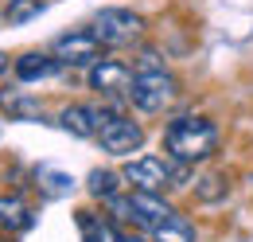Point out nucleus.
<instances>
[{
  "instance_id": "obj_1",
  "label": "nucleus",
  "mask_w": 253,
  "mask_h": 242,
  "mask_svg": "<svg viewBox=\"0 0 253 242\" xmlns=\"http://www.w3.org/2000/svg\"><path fill=\"white\" fill-rule=\"evenodd\" d=\"M218 145V129L214 121L207 118H175L164 133V149L175 164H195V160H207Z\"/></svg>"
},
{
  "instance_id": "obj_2",
  "label": "nucleus",
  "mask_w": 253,
  "mask_h": 242,
  "mask_svg": "<svg viewBox=\"0 0 253 242\" xmlns=\"http://www.w3.org/2000/svg\"><path fill=\"white\" fill-rule=\"evenodd\" d=\"M125 183L132 191H156L164 195L168 183H183L187 180V164H175V160H164V156H136L125 164Z\"/></svg>"
},
{
  "instance_id": "obj_3",
  "label": "nucleus",
  "mask_w": 253,
  "mask_h": 242,
  "mask_svg": "<svg viewBox=\"0 0 253 242\" xmlns=\"http://www.w3.org/2000/svg\"><path fill=\"white\" fill-rule=\"evenodd\" d=\"M175 94H179V82H175L168 70H144V74L132 78L128 102H132L136 110H144V114H160L164 106L175 102Z\"/></svg>"
},
{
  "instance_id": "obj_4",
  "label": "nucleus",
  "mask_w": 253,
  "mask_h": 242,
  "mask_svg": "<svg viewBox=\"0 0 253 242\" xmlns=\"http://www.w3.org/2000/svg\"><path fill=\"white\" fill-rule=\"evenodd\" d=\"M90 31L101 39V47H128V43L140 39L144 20L136 12H128V8H101L94 16V28Z\"/></svg>"
},
{
  "instance_id": "obj_5",
  "label": "nucleus",
  "mask_w": 253,
  "mask_h": 242,
  "mask_svg": "<svg viewBox=\"0 0 253 242\" xmlns=\"http://www.w3.org/2000/svg\"><path fill=\"white\" fill-rule=\"evenodd\" d=\"M51 55H55L59 62H66V66H94V62L105 59V55H101V39H97L90 28L59 35L55 47H51Z\"/></svg>"
},
{
  "instance_id": "obj_6",
  "label": "nucleus",
  "mask_w": 253,
  "mask_h": 242,
  "mask_svg": "<svg viewBox=\"0 0 253 242\" xmlns=\"http://www.w3.org/2000/svg\"><path fill=\"white\" fill-rule=\"evenodd\" d=\"M97 141H101V149L109 152V156H132V152L144 145V129L128 118H113V121L101 125Z\"/></svg>"
},
{
  "instance_id": "obj_7",
  "label": "nucleus",
  "mask_w": 253,
  "mask_h": 242,
  "mask_svg": "<svg viewBox=\"0 0 253 242\" xmlns=\"http://www.w3.org/2000/svg\"><path fill=\"white\" fill-rule=\"evenodd\" d=\"M132 70H128L121 59H101L90 66V90H97L101 98H117V94H128L132 86Z\"/></svg>"
},
{
  "instance_id": "obj_8",
  "label": "nucleus",
  "mask_w": 253,
  "mask_h": 242,
  "mask_svg": "<svg viewBox=\"0 0 253 242\" xmlns=\"http://www.w3.org/2000/svg\"><path fill=\"white\" fill-rule=\"evenodd\" d=\"M128 195H132V219H136L144 231H152L156 223H164V219L175 215V207H171L164 195H156V191H128Z\"/></svg>"
},
{
  "instance_id": "obj_9",
  "label": "nucleus",
  "mask_w": 253,
  "mask_h": 242,
  "mask_svg": "<svg viewBox=\"0 0 253 242\" xmlns=\"http://www.w3.org/2000/svg\"><path fill=\"white\" fill-rule=\"evenodd\" d=\"M0 227H4L8 235L32 231L35 227V211L24 203V195H0Z\"/></svg>"
},
{
  "instance_id": "obj_10",
  "label": "nucleus",
  "mask_w": 253,
  "mask_h": 242,
  "mask_svg": "<svg viewBox=\"0 0 253 242\" xmlns=\"http://www.w3.org/2000/svg\"><path fill=\"white\" fill-rule=\"evenodd\" d=\"M59 125L74 137H97L101 133V118H97L94 106H66L59 114Z\"/></svg>"
},
{
  "instance_id": "obj_11",
  "label": "nucleus",
  "mask_w": 253,
  "mask_h": 242,
  "mask_svg": "<svg viewBox=\"0 0 253 242\" xmlns=\"http://www.w3.org/2000/svg\"><path fill=\"white\" fill-rule=\"evenodd\" d=\"M59 70V59L55 55H43V51H28L16 59V78L20 82H43Z\"/></svg>"
},
{
  "instance_id": "obj_12",
  "label": "nucleus",
  "mask_w": 253,
  "mask_h": 242,
  "mask_svg": "<svg viewBox=\"0 0 253 242\" xmlns=\"http://www.w3.org/2000/svg\"><path fill=\"white\" fill-rule=\"evenodd\" d=\"M0 106L12 114L16 121H32V118H39V102H35L32 94H24V90H16V86H8V90H0Z\"/></svg>"
},
{
  "instance_id": "obj_13",
  "label": "nucleus",
  "mask_w": 253,
  "mask_h": 242,
  "mask_svg": "<svg viewBox=\"0 0 253 242\" xmlns=\"http://www.w3.org/2000/svg\"><path fill=\"white\" fill-rule=\"evenodd\" d=\"M148 235H152V242H195V231H191V223L179 211L171 219H164V223H156Z\"/></svg>"
},
{
  "instance_id": "obj_14",
  "label": "nucleus",
  "mask_w": 253,
  "mask_h": 242,
  "mask_svg": "<svg viewBox=\"0 0 253 242\" xmlns=\"http://www.w3.org/2000/svg\"><path fill=\"white\" fill-rule=\"evenodd\" d=\"M121 180L125 176H117V172H90V195L97 199H113V195H121Z\"/></svg>"
},
{
  "instance_id": "obj_15",
  "label": "nucleus",
  "mask_w": 253,
  "mask_h": 242,
  "mask_svg": "<svg viewBox=\"0 0 253 242\" xmlns=\"http://www.w3.org/2000/svg\"><path fill=\"white\" fill-rule=\"evenodd\" d=\"M35 180L43 183V191H47L51 199H63L66 191L74 187V180H70L66 172H55V168H39V172H35Z\"/></svg>"
},
{
  "instance_id": "obj_16",
  "label": "nucleus",
  "mask_w": 253,
  "mask_h": 242,
  "mask_svg": "<svg viewBox=\"0 0 253 242\" xmlns=\"http://www.w3.org/2000/svg\"><path fill=\"white\" fill-rule=\"evenodd\" d=\"M43 12V0H8V12H4V20L8 24H24V20H32Z\"/></svg>"
},
{
  "instance_id": "obj_17",
  "label": "nucleus",
  "mask_w": 253,
  "mask_h": 242,
  "mask_svg": "<svg viewBox=\"0 0 253 242\" xmlns=\"http://www.w3.org/2000/svg\"><path fill=\"white\" fill-rule=\"evenodd\" d=\"M140 66H144V70H164V62H160L156 51H144V55H140ZM144 70H140V74H144Z\"/></svg>"
},
{
  "instance_id": "obj_18",
  "label": "nucleus",
  "mask_w": 253,
  "mask_h": 242,
  "mask_svg": "<svg viewBox=\"0 0 253 242\" xmlns=\"http://www.w3.org/2000/svg\"><path fill=\"white\" fill-rule=\"evenodd\" d=\"M0 66H4V55H0Z\"/></svg>"
}]
</instances>
